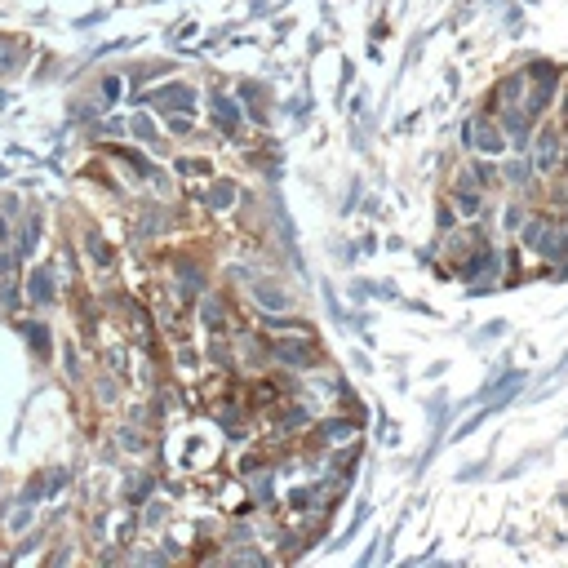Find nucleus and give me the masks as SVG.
Returning a JSON list of instances; mask_svg holds the SVG:
<instances>
[{
	"label": "nucleus",
	"instance_id": "f257e3e1",
	"mask_svg": "<svg viewBox=\"0 0 568 568\" xmlns=\"http://www.w3.org/2000/svg\"><path fill=\"white\" fill-rule=\"evenodd\" d=\"M466 142L480 151V156H497L501 147H506V138H501V129L493 125V120H484V116H475V120H466Z\"/></svg>",
	"mask_w": 568,
	"mask_h": 568
},
{
	"label": "nucleus",
	"instance_id": "f03ea898",
	"mask_svg": "<svg viewBox=\"0 0 568 568\" xmlns=\"http://www.w3.org/2000/svg\"><path fill=\"white\" fill-rule=\"evenodd\" d=\"M147 102L151 107H165V111H187L196 102V89L191 84H165V89H156Z\"/></svg>",
	"mask_w": 568,
	"mask_h": 568
},
{
	"label": "nucleus",
	"instance_id": "7ed1b4c3",
	"mask_svg": "<svg viewBox=\"0 0 568 568\" xmlns=\"http://www.w3.org/2000/svg\"><path fill=\"white\" fill-rule=\"evenodd\" d=\"M311 355H316V342H311V338H302V342H280L276 346V359H284V364H293V368L311 364Z\"/></svg>",
	"mask_w": 568,
	"mask_h": 568
},
{
	"label": "nucleus",
	"instance_id": "20e7f679",
	"mask_svg": "<svg viewBox=\"0 0 568 568\" xmlns=\"http://www.w3.org/2000/svg\"><path fill=\"white\" fill-rule=\"evenodd\" d=\"M462 271H466V280H484V276H497V249H488V244H484V253H480V258H471V262H466V267H462Z\"/></svg>",
	"mask_w": 568,
	"mask_h": 568
},
{
	"label": "nucleus",
	"instance_id": "39448f33",
	"mask_svg": "<svg viewBox=\"0 0 568 568\" xmlns=\"http://www.w3.org/2000/svg\"><path fill=\"white\" fill-rule=\"evenodd\" d=\"M253 298H258V302H262V307H267V311H284V307H289V293H284V289H276V284H271V280L253 284Z\"/></svg>",
	"mask_w": 568,
	"mask_h": 568
},
{
	"label": "nucleus",
	"instance_id": "423d86ee",
	"mask_svg": "<svg viewBox=\"0 0 568 568\" xmlns=\"http://www.w3.org/2000/svg\"><path fill=\"white\" fill-rule=\"evenodd\" d=\"M213 120L222 134H235V125H240V111H235L231 98H213Z\"/></svg>",
	"mask_w": 568,
	"mask_h": 568
},
{
	"label": "nucleus",
	"instance_id": "0eeeda50",
	"mask_svg": "<svg viewBox=\"0 0 568 568\" xmlns=\"http://www.w3.org/2000/svg\"><path fill=\"white\" fill-rule=\"evenodd\" d=\"M555 156H560V138H555V134H542V138H537V169H542V174H546V169H551L555 165Z\"/></svg>",
	"mask_w": 568,
	"mask_h": 568
},
{
	"label": "nucleus",
	"instance_id": "6e6552de",
	"mask_svg": "<svg viewBox=\"0 0 568 568\" xmlns=\"http://www.w3.org/2000/svg\"><path fill=\"white\" fill-rule=\"evenodd\" d=\"M204 324H209V329H222V324H226V307H222V298H204Z\"/></svg>",
	"mask_w": 568,
	"mask_h": 568
},
{
	"label": "nucleus",
	"instance_id": "1a4fd4ad",
	"mask_svg": "<svg viewBox=\"0 0 568 568\" xmlns=\"http://www.w3.org/2000/svg\"><path fill=\"white\" fill-rule=\"evenodd\" d=\"M231 200H235V187H231V182H217L213 196H209V204H213V209H226Z\"/></svg>",
	"mask_w": 568,
	"mask_h": 568
},
{
	"label": "nucleus",
	"instance_id": "9d476101",
	"mask_svg": "<svg viewBox=\"0 0 568 568\" xmlns=\"http://www.w3.org/2000/svg\"><path fill=\"white\" fill-rule=\"evenodd\" d=\"M32 298H36V302H49V276H45V271L32 280Z\"/></svg>",
	"mask_w": 568,
	"mask_h": 568
},
{
	"label": "nucleus",
	"instance_id": "9b49d317",
	"mask_svg": "<svg viewBox=\"0 0 568 568\" xmlns=\"http://www.w3.org/2000/svg\"><path fill=\"white\" fill-rule=\"evenodd\" d=\"M134 134H138L142 142H156V125H151L147 116H138V120H134Z\"/></svg>",
	"mask_w": 568,
	"mask_h": 568
},
{
	"label": "nucleus",
	"instance_id": "f8f14e48",
	"mask_svg": "<svg viewBox=\"0 0 568 568\" xmlns=\"http://www.w3.org/2000/svg\"><path fill=\"white\" fill-rule=\"evenodd\" d=\"M116 93H120V80H116V75H107V80H102V98H116Z\"/></svg>",
	"mask_w": 568,
	"mask_h": 568
},
{
	"label": "nucleus",
	"instance_id": "ddd939ff",
	"mask_svg": "<svg viewBox=\"0 0 568 568\" xmlns=\"http://www.w3.org/2000/svg\"><path fill=\"white\" fill-rule=\"evenodd\" d=\"M564 116H568V98H564Z\"/></svg>",
	"mask_w": 568,
	"mask_h": 568
}]
</instances>
